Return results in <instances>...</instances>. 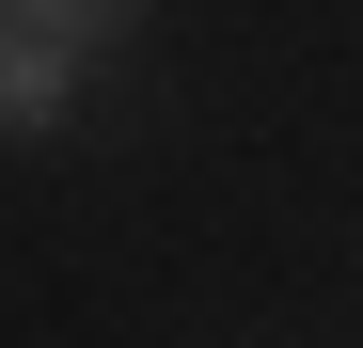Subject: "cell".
<instances>
[{
	"label": "cell",
	"instance_id": "cell-2",
	"mask_svg": "<svg viewBox=\"0 0 363 348\" xmlns=\"http://www.w3.org/2000/svg\"><path fill=\"white\" fill-rule=\"evenodd\" d=\"M16 16H32V32H64V48H111L143 0H16Z\"/></svg>",
	"mask_w": 363,
	"mask_h": 348
},
{
	"label": "cell",
	"instance_id": "cell-1",
	"mask_svg": "<svg viewBox=\"0 0 363 348\" xmlns=\"http://www.w3.org/2000/svg\"><path fill=\"white\" fill-rule=\"evenodd\" d=\"M79 64H95V48L32 32L16 0H0V143H48V127H64V111H79Z\"/></svg>",
	"mask_w": 363,
	"mask_h": 348
}]
</instances>
